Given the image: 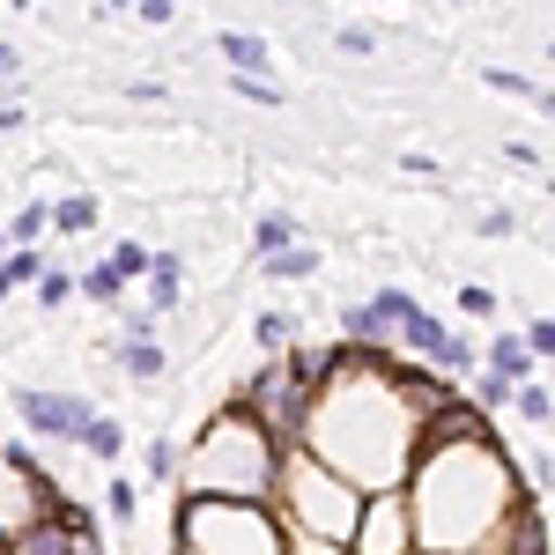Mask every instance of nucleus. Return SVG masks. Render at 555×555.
Returning <instances> with one entry per match:
<instances>
[{"label": "nucleus", "mask_w": 555, "mask_h": 555, "mask_svg": "<svg viewBox=\"0 0 555 555\" xmlns=\"http://www.w3.org/2000/svg\"><path fill=\"white\" fill-rule=\"evenodd\" d=\"M512 460L481 423V408H444L423 437V460L408 474V512H415V548L423 555H504L518 512Z\"/></svg>", "instance_id": "obj_1"}, {"label": "nucleus", "mask_w": 555, "mask_h": 555, "mask_svg": "<svg viewBox=\"0 0 555 555\" xmlns=\"http://www.w3.org/2000/svg\"><path fill=\"white\" fill-rule=\"evenodd\" d=\"M282 467L289 452L274 444V429H259L245 408L215 415L201 452H193V489L222 496V504H259V496H282Z\"/></svg>", "instance_id": "obj_2"}, {"label": "nucleus", "mask_w": 555, "mask_h": 555, "mask_svg": "<svg viewBox=\"0 0 555 555\" xmlns=\"http://www.w3.org/2000/svg\"><path fill=\"white\" fill-rule=\"evenodd\" d=\"M282 526H289V541H334V548H348L356 526H363V489H348L341 474L319 467L297 444L289 467H282Z\"/></svg>", "instance_id": "obj_3"}, {"label": "nucleus", "mask_w": 555, "mask_h": 555, "mask_svg": "<svg viewBox=\"0 0 555 555\" xmlns=\"http://www.w3.org/2000/svg\"><path fill=\"white\" fill-rule=\"evenodd\" d=\"M348 555H415V512H408V489L392 496H363V526Z\"/></svg>", "instance_id": "obj_4"}, {"label": "nucleus", "mask_w": 555, "mask_h": 555, "mask_svg": "<svg viewBox=\"0 0 555 555\" xmlns=\"http://www.w3.org/2000/svg\"><path fill=\"white\" fill-rule=\"evenodd\" d=\"M15 415L38 429V437H60V444H82V429L96 423V408H89L82 392H38V385L15 392Z\"/></svg>", "instance_id": "obj_5"}, {"label": "nucleus", "mask_w": 555, "mask_h": 555, "mask_svg": "<svg viewBox=\"0 0 555 555\" xmlns=\"http://www.w3.org/2000/svg\"><path fill=\"white\" fill-rule=\"evenodd\" d=\"M215 52L230 60V75H237V82H259V67H274L267 38H253V30H215Z\"/></svg>", "instance_id": "obj_6"}, {"label": "nucleus", "mask_w": 555, "mask_h": 555, "mask_svg": "<svg viewBox=\"0 0 555 555\" xmlns=\"http://www.w3.org/2000/svg\"><path fill=\"white\" fill-rule=\"evenodd\" d=\"M481 371H496L504 385H533V348H526V334H496Z\"/></svg>", "instance_id": "obj_7"}, {"label": "nucleus", "mask_w": 555, "mask_h": 555, "mask_svg": "<svg viewBox=\"0 0 555 555\" xmlns=\"http://www.w3.org/2000/svg\"><path fill=\"white\" fill-rule=\"evenodd\" d=\"M178 289H185V259H178V253H164L156 267H149V311L164 319V311L178 304Z\"/></svg>", "instance_id": "obj_8"}, {"label": "nucleus", "mask_w": 555, "mask_h": 555, "mask_svg": "<svg viewBox=\"0 0 555 555\" xmlns=\"http://www.w3.org/2000/svg\"><path fill=\"white\" fill-rule=\"evenodd\" d=\"M253 245H259V259H282V253H297V215H259Z\"/></svg>", "instance_id": "obj_9"}, {"label": "nucleus", "mask_w": 555, "mask_h": 555, "mask_svg": "<svg viewBox=\"0 0 555 555\" xmlns=\"http://www.w3.org/2000/svg\"><path fill=\"white\" fill-rule=\"evenodd\" d=\"M82 452L89 460H119V452H127V429L112 423V415H96V423L82 429Z\"/></svg>", "instance_id": "obj_10"}, {"label": "nucleus", "mask_w": 555, "mask_h": 555, "mask_svg": "<svg viewBox=\"0 0 555 555\" xmlns=\"http://www.w3.org/2000/svg\"><path fill=\"white\" fill-rule=\"evenodd\" d=\"M267 274H274V282H311V274H319V245H297V253L267 259Z\"/></svg>", "instance_id": "obj_11"}, {"label": "nucleus", "mask_w": 555, "mask_h": 555, "mask_svg": "<svg viewBox=\"0 0 555 555\" xmlns=\"http://www.w3.org/2000/svg\"><path fill=\"white\" fill-rule=\"evenodd\" d=\"M89 222H96V201H89V193H67V201L52 208V230H67V237H82Z\"/></svg>", "instance_id": "obj_12"}, {"label": "nucleus", "mask_w": 555, "mask_h": 555, "mask_svg": "<svg viewBox=\"0 0 555 555\" xmlns=\"http://www.w3.org/2000/svg\"><path fill=\"white\" fill-rule=\"evenodd\" d=\"M38 274H44L38 253H8V259H0V297H15V289H23V282H38Z\"/></svg>", "instance_id": "obj_13"}, {"label": "nucleus", "mask_w": 555, "mask_h": 555, "mask_svg": "<svg viewBox=\"0 0 555 555\" xmlns=\"http://www.w3.org/2000/svg\"><path fill=\"white\" fill-rule=\"evenodd\" d=\"M127 378H141V385L164 378V348L156 341H127Z\"/></svg>", "instance_id": "obj_14"}, {"label": "nucleus", "mask_w": 555, "mask_h": 555, "mask_svg": "<svg viewBox=\"0 0 555 555\" xmlns=\"http://www.w3.org/2000/svg\"><path fill=\"white\" fill-rule=\"evenodd\" d=\"M253 334H259V348H267V356H282V348L297 341V326H289L282 311H259V326H253Z\"/></svg>", "instance_id": "obj_15"}, {"label": "nucleus", "mask_w": 555, "mask_h": 555, "mask_svg": "<svg viewBox=\"0 0 555 555\" xmlns=\"http://www.w3.org/2000/svg\"><path fill=\"white\" fill-rule=\"evenodd\" d=\"M44 222H52V208H44V201H30V208L15 215V230H8V245H15V253H30V237H38Z\"/></svg>", "instance_id": "obj_16"}, {"label": "nucleus", "mask_w": 555, "mask_h": 555, "mask_svg": "<svg viewBox=\"0 0 555 555\" xmlns=\"http://www.w3.org/2000/svg\"><path fill=\"white\" fill-rule=\"evenodd\" d=\"M149 267H156V253H149V245H119V253H112V274H119V282H133V274L149 282Z\"/></svg>", "instance_id": "obj_17"}, {"label": "nucleus", "mask_w": 555, "mask_h": 555, "mask_svg": "<svg viewBox=\"0 0 555 555\" xmlns=\"http://www.w3.org/2000/svg\"><path fill=\"white\" fill-rule=\"evenodd\" d=\"M67 297H75V274H60V267H44V274H38V304H44V311H60Z\"/></svg>", "instance_id": "obj_18"}, {"label": "nucleus", "mask_w": 555, "mask_h": 555, "mask_svg": "<svg viewBox=\"0 0 555 555\" xmlns=\"http://www.w3.org/2000/svg\"><path fill=\"white\" fill-rule=\"evenodd\" d=\"M504 400H518V385H504L496 371H481V378H474V408H504Z\"/></svg>", "instance_id": "obj_19"}, {"label": "nucleus", "mask_w": 555, "mask_h": 555, "mask_svg": "<svg viewBox=\"0 0 555 555\" xmlns=\"http://www.w3.org/2000/svg\"><path fill=\"white\" fill-rule=\"evenodd\" d=\"M489 89H504V96H526V104H541V82H526L512 67H489Z\"/></svg>", "instance_id": "obj_20"}, {"label": "nucleus", "mask_w": 555, "mask_h": 555, "mask_svg": "<svg viewBox=\"0 0 555 555\" xmlns=\"http://www.w3.org/2000/svg\"><path fill=\"white\" fill-rule=\"evenodd\" d=\"M518 415H526V423H548V415H555V400L541 392V385H518Z\"/></svg>", "instance_id": "obj_21"}, {"label": "nucleus", "mask_w": 555, "mask_h": 555, "mask_svg": "<svg viewBox=\"0 0 555 555\" xmlns=\"http://www.w3.org/2000/svg\"><path fill=\"white\" fill-rule=\"evenodd\" d=\"M460 311H467V319H496V297H489L481 282H467V289H460Z\"/></svg>", "instance_id": "obj_22"}, {"label": "nucleus", "mask_w": 555, "mask_h": 555, "mask_svg": "<svg viewBox=\"0 0 555 555\" xmlns=\"http://www.w3.org/2000/svg\"><path fill=\"white\" fill-rule=\"evenodd\" d=\"M82 289H89V297H96V304H112V297H119V289H127V282H119L112 267H96V274H82Z\"/></svg>", "instance_id": "obj_23"}, {"label": "nucleus", "mask_w": 555, "mask_h": 555, "mask_svg": "<svg viewBox=\"0 0 555 555\" xmlns=\"http://www.w3.org/2000/svg\"><path fill=\"white\" fill-rule=\"evenodd\" d=\"M341 52H378V30L371 23H341Z\"/></svg>", "instance_id": "obj_24"}, {"label": "nucleus", "mask_w": 555, "mask_h": 555, "mask_svg": "<svg viewBox=\"0 0 555 555\" xmlns=\"http://www.w3.org/2000/svg\"><path fill=\"white\" fill-rule=\"evenodd\" d=\"M526 348H533V363L555 356V319H533V326H526Z\"/></svg>", "instance_id": "obj_25"}, {"label": "nucleus", "mask_w": 555, "mask_h": 555, "mask_svg": "<svg viewBox=\"0 0 555 555\" xmlns=\"http://www.w3.org/2000/svg\"><path fill=\"white\" fill-rule=\"evenodd\" d=\"M481 237H512V215H504V208H481Z\"/></svg>", "instance_id": "obj_26"}, {"label": "nucleus", "mask_w": 555, "mask_h": 555, "mask_svg": "<svg viewBox=\"0 0 555 555\" xmlns=\"http://www.w3.org/2000/svg\"><path fill=\"white\" fill-rule=\"evenodd\" d=\"M526 474H533L526 489H548V474H555V467H548V452H526Z\"/></svg>", "instance_id": "obj_27"}, {"label": "nucleus", "mask_w": 555, "mask_h": 555, "mask_svg": "<svg viewBox=\"0 0 555 555\" xmlns=\"http://www.w3.org/2000/svg\"><path fill=\"white\" fill-rule=\"evenodd\" d=\"M112 518H119V526L133 518V489H127V481H112Z\"/></svg>", "instance_id": "obj_28"}, {"label": "nucleus", "mask_w": 555, "mask_h": 555, "mask_svg": "<svg viewBox=\"0 0 555 555\" xmlns=\"http://www.w3.org/2000/svg\"><path fill=\"white\" fill-rule=\"evenodd\" d=\"M15 75H23V52H15V44H0V82H15Z\"/></svg>", "instance_id": "obj_29"}, {"label": "nucleus", "mask_w": 555, "mask_h": 555, "mask_svg": "<svg viewBox=\"0 0 555 555\" xmlns=\"http://www.w3.org/2000/svg\"><path fill=\"white\" fill-rule=\"evenodd\" d=\"M289 555H348V548H334V541H289Z\"/></svg>", "instance_id": "obj_30"}, {"label": "nucleus", "mask_w": 555, "mask_h": 555, "mask_svg": "<svg viewBox=\"0 0 555 555\" xmlns=\"http://www.w3.org/2000/svg\"><path fill=\"white\" fill-rule=\"evenodd\" d=\"M541 112H548V119H555V89H541Z\"/></svg>", "instance_id": "obj_31"}, {"label": "nucleus", "mask_w": 555, "mask_h": 555, "mask_svg": "<svg viewBox=\"0 0 555 555\" xmlns=\"http://www.w3.org/2000/svg\"><path fill=\"white\" fill-rule=\"evenodd\" d=\"M548 52H555V38H548Z\"/></svg>", "instance_id": "obj_32"}]
</instances>
